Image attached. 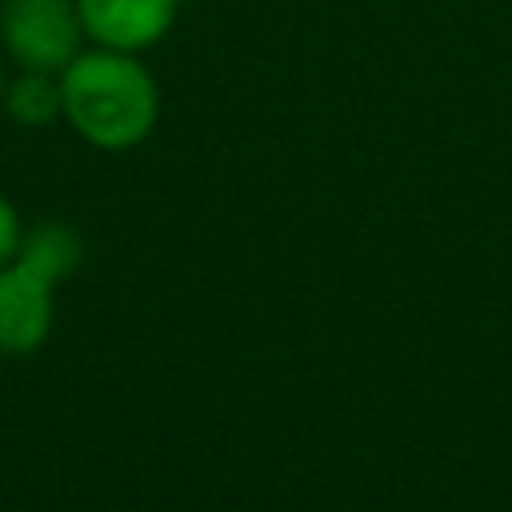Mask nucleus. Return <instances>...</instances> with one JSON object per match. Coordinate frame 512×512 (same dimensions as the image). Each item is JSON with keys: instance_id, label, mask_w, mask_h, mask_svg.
Wrapping results in <instances>:
<instances>
[{"instance_id": "obj_6", "label": "nucleus", "mask_w": 512, "mask_h": 512, "mask_svg": "<svg viewBox=\"0 0 512 512\" xmlns=\"http://www.w3.org/2000/svg\"><path fill=\"white\" fill-rule=\"evenodd\" d=\"M80 236L68 224H36L28 236H20L16 260L24 268H32L36 276H44L48 284H56L60 276H68L80 264Z\"/></svg>"}, {"instance_id": "obj_4", "label": "nucleus", "mask_w": 512, "mask_h": 512, "mask_svg": "<svg viewBox=\"0 0 512 512\" xmlns=\"http://www.w3.org/2000/svg\"><path fill=\"white\" fill-rule=\"evenodd\" d=\"M52 328V284L32 268L0 264V352H32Z\"/></svg>"}, {"instance_id": "obj_5", "label": "nucleus", "mask_w": 512, "mask_h": 512, "mask_svg": "<svg viewBox=\"0 0 512 512\" xmlns=\"http://www.w3.org/2000/svg\"><path fill=\"white\" fill-rule=\"evenodd\" d=\"M0 100H4V112L28 128H40V124H52L56 116H64V96H60L56 72L20 68L16 76H8V88Z\"/></svg>"}, {"instance_id": "obj_7", "label": "nucleus", "mask_w": 512, "mask_h": 512, "mask_svg": "<svg viewBox=\"0 0 512 512\" xmlns=\"http://www.w3.org/2000/svg\"><path fill=\"white\" fill-rule=\"evenodd\" d=\"M20 248V220H16V208L0 196V264H8Z\"/></svg>"}, {"instance_id": "obj_8", "label": "nucleus", "mask_w": 512, "mask_h": 512, "mask_svg": "<svg viewBox=\"0 0 512 512\" xmlns=\"http://www.w3.org/2000/svg\"><path fill=\"white\" fill-rule=\"evenodd\" d=\"M4 88H8V72H4V60H0V96H4Z\"/></svg>"}, {"instance_id": "obj_3", "label": "nucleus", "mask_w": 512, "mask_h": 512, "mask_svg": "<svg viewBox=\"0 0 512 512\" xmlns=\"http://www.w3.org/2000/svg\"><path fill=\"white\" fill-rule=\"evenodd\" d=\"M84 36L96 48H116V52H144L160 44L176 16L180 0H76Z\"/></svg>"}, {"instance_id": "obj_2", "label": "nucleus", "mask_w": 512, "mask_h": 512, "mask_svg": "<svg viewBox=\"0 0 512 512\" xmlns=\"http://www.w3.org/2000/svg\"><path fill=\"white\" fill-rule=\"evenodd\" d=\"M84 40L76 0H0V44L16 68L60 76Z\"/></svg>"}, {"instance_id": "obj_1", "label": "nucleus", "mask_w": 512, "mask_h": 512, "mask_svg": "<svg viewBox=\"0 0 512 512\" xmlns=\"http://www.w3.org/2000/svg\"><path fill=\"white\" fill-rule=\"evenodd\" d=\"M64 120L104 152H124L148 140L160 116V88L136 52L84 48L60 72Z\"/></svg>"}]
</instances>
